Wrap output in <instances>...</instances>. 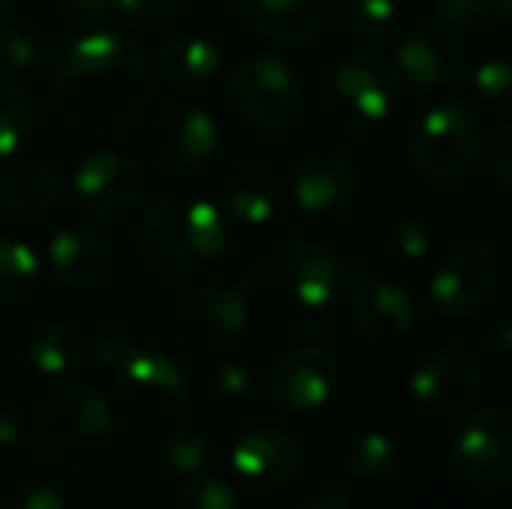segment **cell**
Instances as JSON below:
<instances>
[{
    "mask_svg": "<svg viewBox=\"0 0 512 509\" xmlns=\"http://www.w3.org/2000/svg\"><path fill=\"white\" fill-rule=\"evenodd\" d=\"M154 81L129 35L88 32L67 46L53 74L60 119L81 136H126L147 119Z\"/></svg>",
    "mask_w": 512,
    "mask_h": 509,
    "instance_id": "cell-1",
    "label": "cell"
},
{
    "mask_svg": "<svg viewBox=\"0 0 512 509\" xmlns=\"http://www.w3.org/2000/svg\"><path fill=\"white\" fill-rule=\"evenodd\" d=\"M230 252V220L209 199L168 196L150 203L136 231V258L157 279L185 283Z\"/></svg>",
    "mask_w": 512,
    "mask_h": 509,
    "instance_id": "cell-2",
    "label": "cell"
},
{
    "mask_svg": "<svg viewBox=\"0 0 512 509\" xmlns=\"http://www.w3.org/2000/svg\"><path fill=\"white\" fill-rule=\"evenodd\" d=\"M265 276L297 314L293 339L335 342V314L338 307H345L356 276V265L349 258L324 241L297 234L276 248Z\"/></svg>",
    "mask_w": 512,
    "mask_h": 509,
    "instance_id": "cell-3",
    "label": "cell"
},
{
    "mask_svg": "<svg viewBox=\"0 0 512 509\" xmlns=\"http://www.w3.org/2000/svg\"><path fill=\"white\" fill-rule=\"evenodd\" d=\"M35 447L42 461L70 478H88L115 447V408L88 381L60 384L35 415Z\"/></svg>",
    "mask_w": 512,
    "mask_h": 509,
    "instance_id": "cell-4",
    "label": "cell"
},
{
    "mask_svg": "<svg viewBox=\"0 0 512 509\" xmlns=\"http://www.w3.org/2000/svg\"><path fill=\"white\" fill-rule=\"evenodd\" d=\"M91 360L115 381L119 401L147 422H171L192 405L185 370L161 349L143 346L126 328H102L91 335Z\"/></svg>",
    "mask_w": 512,
    "mask_h": 509,
    "instance_id": "cell-5",
    "label": "cell"
},
{
    "mask_svg": "<svg viewBox=\"0 0 512 509\" xmlns=\"http://www.w3.org/2000/svg\"><path fill=\"white\" fill-rule=\"evenodd\" d=\"M401 81L380 53H349L331 67L317 91V116L342 136H366L398 109Z\"/></svg>",
    "mask_w": 512,
    "mask_h": 509,
    "instance_id": "cell-6",
    "label": "cell"
},
{
    "mask_svg": "<svg viewBox=\"0 0 512 509\" xmlns=\"http://www.w3.org/2000/svg\"><path fill=\"white\" fill-rule=\"evenodd\" d=\"M485 154V126L478 112L460 102H443L422 112L405 136V161L425 185H457L471 178Z\"/></svg>",
    "mask_w": 512,
    "mask_h": 509,
    "instance_id": "cell-7",
    "label": "cell"
},
{
    "mask_svg": "<svg viewBox=\"0 0 512 509\" xmlns=\"http://www.w3.org/2000/svg\"><path fill=\"white\" fill-rule=\"evenodd\" d=\"M269 283L265 269H248L241 279H220L206 283L175 307L168 321L171 342L185 353L209 356L230 349L251 325V307Z\"/></svg>",
    "mask_w": 512,
    "mask_h": 509,
    "instance_id": "cell-8",
    "label": "cell"
},
{
    "mask_svg": "<svg viewBox=\"0 0 512 509\" xmlns=\"http://www.w3.org/2000/svg\"><path fill=\"white\" fill-rule=\"evenodd\" d=\"M223 88L237 116L262 133H286L304 116V77L276 53H255L223 67Z\"/></svg>",
    "mask_w": 512,
    "mask_h": 509,
    "instance_id": "cell-9",
    "label": "cell"
},
{
    "mask_svg": "<svg viewBox=\"0 0 512 509\" xmlns=\"http://www.w3.org/2000/svg\"><path fill=\"white\" fill-rule=\"evenodd\" d=\"M450 468L467 489L495 492L512 482V408L481 405L450 440Z\"/></svg>",
    "mask_w": 512,
    "mask_h": 509,
    "instance_id": "cell-10",
    "label": "cell"
},
{
    "mask_svg": "<svg viewBox=\"0 0 512 509\" xmlns=\"http://www.w3.org/2000/svg\"><path fill=\"white\" fill-rule=\"evenodd\" d=\"M502 283L499 252L488 248L485 241H464L453 252H446L436 262L425 286L429 307L446 321H460L481 314Z\"/></svg>",
    "mask_w": 512,
    "mask_h": 509,
    "instance_id": "cell-11",
    "label": "cell"
},
{
    "mask_svg": "<svg viewBox=\"0 0 512 509\" xmlns=\"http://www.w3.org/2000/svg\"><path fill=\"white\" fill-rule=\"evenodd\" d=\"M220 150V123L196 102H168L147 126V157L168 178H196Z\"/></svg>",
    "mask_w": 512,
    "mask_h": 509,
    "instance_id": "cell-12",
    "label": "cell"
},
{
    "mask_svg": "<svg viewBox=\"0 0 512 509\" xmlns=\"http://www.w3.org/2000/svg\"><path fill=\"white\" fill-rule=\"evenodd\" d=\"M342 384V360L331 342L293 339L265 374L269 401L283 412H317Z\"/></svg>",
    "mask_w": 512,
    "mask_h": 509,
    "instance_id": "cell-13",
    "label": "cell"
},
{
    "mask_svg": "<svg viewBox=\"0 0 512 509\" xmlns=\"http://www.w3.org/2000/svg\"><path fill=\"white\" fill-rule=\"evenodd\" d=\"M304 468V436L279 419H258L237 436L230 471L241 489L255 496L283 492Z\"/></svg>",
    "mask_w": 512,
    "mask_h": 509,
    "instance_id": "cell-14",
    "label": "cell"
},
{
    "mask_svg": "<svg viewBox=\"0 0 512 509\" xmlns=\"http://www.w3.org/2000/svg\"><path fill=\"white\" fill-rule=\"evenodd\" d=\"M345 311L352 332L366 346H398L418 328V300L411 297L408 286L391 276H377L363 265H356Z\"/></svg>",
    "mask_w": 512,
    "mask_h": 509,
    "instance_id": "cell-15",
    "label": "cell"
},
{
    "mask_svg": "<svg viewBox=\"0 0 512 509\" xmlns=\"http://www.w3.org/2000/svg\"><path fill=\"white\" fill-rule=\"evenodd\" d=\"M481 387H485V363L460 342L429 349L408 377L411 398L432 415L467 412L481 398Z\"/></svg>",
    "mask_w": 512,
    "mask_h": 509,
    "instance_id": "cell-16",
    "label": "cell"
},
{
    "mask_svg": "<svg viewBox=\"0 0 512 509\" xmlns=\"http://www.w3.org/2000/svg\"><path fill=\"white\" fill-rule=\"evenodd\" d=\"M293 203L307 217H335L356 199L359 171L345 147L314 140L290 164Z\"/></svg>",
    "mask_w": 512,
    "mask_h": 509,
    "instance_id": "cell-17",
    "label": "cell"
},
{
    "mask_svg": "<svg viewBox=\"0 0 512 509\" xmlns=\"http://www.w3.org/2000/svg\"><path fill=\"white\" fill-rule=\"evenodd\" d=\"M150 178L136 157L119 150H95L74 171V196L95 220H122L147 199Z\"/></svg>",
    "mask_w": 512,
    "mask_h": 509,
    "instance_id": "cell-18",
    "label": "cell"
},
{
    "mask_svg": "<svg viewBox=\"0 0 512 509\" xmlns=\"http://www.w3.org/2000/svg\"><path fill=\"white\" fill-rule=\"evenodd\" d=\"M467 49L460 39L432 21V25H415L394 46L391 67L398 81L415 95H443L464 81Z\"/></svg>",
    "mask_w": 512,
    "mask_h": 509,
    "instance_id": "cell-19",
    "label": "cell"
},
{
    "mask_svg": "<svg viewBox=\"0 0 512 509\" xmlns=\"http://www.w3.org/2000/svg\"><path fill=\"white\" fill-rule=\"evenodd\" d=\"M234 14L251 35L272 46H314L331 21L328 0H234Z\"/></svg>",
    "mask_w": 512,
    "mask_h": 509,
    "instance_id": "cell-20",
    "label": "cell"
},
{
    "mask_svg": "<svg viewBox=\"0 0 512 509\" xmlns=\"http://www.w3.org/2000/svg\"><path fill=\"white\" fill-rule=\"evenodd\" d=\"M279 196H283V185H279L276 168L258 161V157H237L220 178L223 217L237 227H248V231H258L276 217Z\"/></svg>",
    "mask_w": 512,
    "mask_h": 509,
    "instance_id": "cell-21",
    "label": "cell"
},
{
    "mask_svg": "<svg viewBox=\"0 0 512 509\" xmlns=\"http://www.w3.org/2000/svg\"><path fill=\"white\" fill-rule=\"evenodd\" d=\"M49 276L60 290L88 293L105 283L112 269V245L91 227H67L49 241Z\"/></svg>",
    "mask_w": 512,
    "mask_h": 509,
    "instance_id": "cell-22",
    "label": "cell"
},
{
    "mask_svg": "<svg viewBox=\"0 0 512 509\" xmlns=\"http://www.w3.org/2000/svg\"><path fill=\"white\" fill-rule=\"evenodd\" d=\"M154 70L164 88L192 95V91L209 88L223 74V49L196 32L168 35L154 53Z\"/></svg>",
    "mask_w": 512,
    "mask_h": 509,
    "instance_id": "cell-23",
    "label": "cell"
},
{
    "mask_svg": "<svg viewBox=\"0 0 512 509\" xmlns=\"http://www.w3.org/2000/svg\"><path fill=\"white\" fill-rule=\"evenodd\" d=\"M60 203V175L53 164L21 157L0 175V206L18 220H42Z\"/></svg>",
    "mask_w": 512,
    "mask_h": 509,
    "instance_id": "cell-24",
    "label": "cell"
},
{
    "mask_svg": "<svg viewBox=\"0 0 512 509\" xmlns=\"http://www.w3.org/2000/svg\"><path fill=\"white\" fill-rule=\"evenodd\" d=\"M91 360V335L74 321H46L28 339V363L42 377H70Z\"/></svg>",
    "mask_w": 512,
    "mask_h": 509,
    "instance_id": "cell-25",
    "label": "cell"
},
{
    "mask_svg": "<svg viewBox=\"0 0 512 509\" xmlns=\"http://www.w3.org/2000/svg\"><path fill=\"white\" fill-rule=\"evenodd\" d=\"M53 60V35L42 21L14 14L0 25V67L7 70V77H35L49 67Z\"/></svg>",
    "mask_w": 512,
    "mask_h": 509,
    "instance_id": "cell-26",
    "label": "cell"
},
{
    "mask_svg": "<svg viewBox=\"0 0 512 509\" xmlns=\"http://www.w3.org/2000/svg\"><path fill=\"white\" fill-rule=\"evenodd\" d=\"M405 443L387 429H370L356 436L345 454V475L359 485H391L405 471Z\"/></svg>",
    "mask_w": 512,
    "mask_h": 509,
    "instance_id": "cell-27",
    "label": "cell"
},
{
    "mask_svg": "<svg viewBox=\"0 0 512 509\" xmlns=\"http://www.w3.org/2000/svg\"><path fill=\"white\" fill-rule=\"evenodd\" d=\"M39 126V102L25 81H0V157H14L28 147Z\"/></svg>",
    "mask_w": 512,
    "mask_h": 509,
    "instance_id": "cell-28",
    "label": "cell"
},
{
    "mask_svg": "<svg viewBox=\"0 0 512 509\" xmlns=\"http://www.w3.org/2000/svg\"><path fill=\"white\" fill-rule=\"evenodd\" d=\"M42 262L32 245L0 234V307H18L39 290Z\"/></svg>",
    "mask_w": 512,
    "mask_h": 509,
    "instance_id": "cell-29",
    "label": "cell"
},
{
    "mask_svg": "<svg viewBox=\"0 0 512 509\" xmlns=\"http://www.w3.org/2000/svg\"><path fill=\"white\" fill-rule=\"evenodd\" d=\"M213 440L203 433V429H171L168 436L161 440L157 447V464L168 478L182 482V478H192V475H203L213 464Z\"/></svg>",
    "mask_w": 512,
    "mask_h": 509,
    "instance_id": "cell-30",
    "label": "cell"
},
{
    "mask_svg": "<svg viewBox=\"0 0 512 509\" xmlns=\"http://www.w3.org/2000/svg\"><path fill=\"white\" fill-rule=\"evenodd\" d=\"M401 0H342V25L366 46H384L401 32Z\"/></svg>",
    "mask_w": 512,
    "mask_h": 509,
    "instance_id": "cell-31",
    "label": "cell"
},
{
    "mask_svg": "<svg viewBox=\"0 0 512 509\" xmlns=\"http://www.w3.org/2000/svg\"><path fill=\"white\" fill-rule=\"evenodd\" d=\"M377 245L391 265H422L432 255V227L418 213H398L380 227Z\"/></svg>",
    "mask_w": 512,
    "mask_h": 509,
    "instance_id": "cell-32",
    "label": "cell"
},
{
    "mask_svg": "<svg viewBox=\"0 0 512 509\" xmlns=\"http://www.w3.org/2000/svg\"><path fill=\"white\" fill-rule=\"evenodd\" d=\"M474 102L492 112H512V56H488L467 74Z\"/></svg>",
    "mask_w": 512,
    "mask_h": 509,
    "instance_id": "cell-33",
    "label": "cell"
},
{
    "mask_svg": "<svg viewBox=\"0 0 512 509\" xmlns=\"http://www.w3.org/2000/svg\"><path fill=\"white\" fill-rule=\"evenodd\" d=\"M206 398L220 408H244L258 391L255 370L244 360H223L206 374Z\"/></svg>",
    "mask_w": 512,
    "mask_h": 509,
    "instance_id": "cell-34",
    "label": "cell"
},
{
    "mask_svg": "<svg viewBox=\"0 0 512 509\" xmlns=\"http://www.w3.org/2000/svg\"><path fill=\"white\" fill-rule=\"evenodd\" d=\"M171 503L185 506V509H234L241 503V492H237L234 482H227V478H216V475H209V471H203V475L175 482Z\"/></svg>",
    "mask_w": 512,
    "mask_h": 509,
    "instance_id": "cell-35",
    "label": "cell"
},
{
    "mask_svg": "<svg viewBox=\"0 0 512 509\" xmlns=\"http://www.w3.org/2000/svg\"><path fill=\"white\" fill-rule=\"evenodd\" d=\"M436 25L450 32L453 39L467 42L474 32L488 28V7L485 0H436Z\"/></svg>",
    "mask_w": 512,
    "mask_h": 509,
    "instance_id": "cell-36",
    "label": "cell"
},
{
    "mask_svg": "<svg viewBox=\"0 0 512 509\" xmlns=\"http://www.w3.org/2000/svg\"><path fill=\"white\" fill-rule=\"evenodd\" d=\"M185 0H115L112 11L119 18H126L133 28H147V32H157V28L171 25V21L182 14Z\"/></svg>",
    "mask_w": 512,
    "mask_h": 509,
    "instance_id": "cell-37",
    "label": "cell"
},
{
    "mask_svg": "<svg viewBox=\"0 0 512 509\" xmlns=\"http://www.w3.org/2000/svg\"><path fill=\"white\" fill-rule=\"evenodd\" d=\"M63 503H67V496L39 478H18V482L0 489V506L7 509H60Z\"/></svg>",
    "mask_w": 512,
    "mask_h": 509,
    "instance_id": "cell-38",
    "label": "cell"
},
{
    "mask_svg": "<svg viewBox=\"0 0 512 509\" xmlns=\"http://www.w3.org/2000/svg\"><path fill=\"white\" fill-rule=\"evenodd\" d=\"M290 506L297 509H345L352 506V492L335 478H310L290 492Z\"/></svg>",
    "mask_w": 512,
    "mask_h": 509,
    "instance_id": "cell-39",
    "label": "cell"
},
{
    "mask_svg": "<svg viewBox=\"0 0 512 509\" xmlns=\"http://www.w3.org/2000/svg\"><path fill=\"white\" fill-rule=\"evenodd\" d=\"M481 157H485L492 182L512 196V119H502V123L495 126L492 140L485 143V154Z\"/></svg>",
    "mask_w": 512,
    "mask_h": 509,
    "instance_id": "cell-40",
    "label": "cell"
},
{
    "mask_svg": "<svg viewBox=\"0 0 512 509\" xmlns=\"http://www.w3.org/2000/svg\"><path fill=\"white\" fill-rule=\"evenodd\" d=\"M481 349L492 363L512 367V311L499 314L481 328Z\"/></svg>",
    "mask_w": 512,
    "mask_h": 509,
    "instance_id": "cell-41",
    "label": "cell"
},
{
    "mask_svg": "<svg viewBox=\"0 0 512 509\" xmlns=\"http://www.w3.org/2000/svg\"><path fill=\"white\" fill-rule=\"evenodd\" d=\"M28 426H25V412L11 394H0V450H14L25 440Z\"/></svg>",
    "mask_w": 512,
    "mask_h": 509,
    "instance_id": "cell-42",
    "label": "cell"
},
{
    "mask_svg": "<svg viewBox=\"0 0 512 509\" xmlns=\"http://www.w3.org/2000/svg\"><path fill=\"white\" fill-rule=\"evenodd\" d=\"M60 4L70 21H98L112 11L115 0H60Z\"/></svg>",
    "mask_w": 512,
    "mask_h": 509,
    "instance_id": "cell-43",
    "label": "cell"
},
{
    "mask_svg": "<svg viewBox=\"0 0 512 509\" xmlns=\"http://www.w3.org/2000/svg\"><path fill=\"white\" fill-rule=\"evenodd\" d=\"M488 7V21L502 28H512V0H485Z\"/></svg>",
    "mask_w": 512,
    "mask_h": 509,
    "instance_id": "cell-44",
    "label": "cell"
},
{
    "mask_svg": "<svg viewBox=\"0 0 512 509\" xmlns=\"http://www.w3.org/2000/svg\"><path fill=\"white\" fill-rule=\"evenodd\" d=\"M11 7H18V0H0V14L11 11Z\"/></svg>",
    "mask_w": 512,
    "mask_h": 509,
    "instance_id": "cell-45",
    "label": "cell"
}]
</instances>
